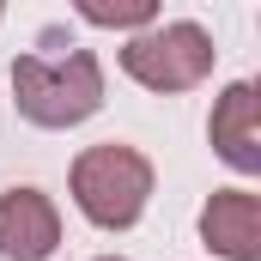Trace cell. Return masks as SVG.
<instances>
[{
  "label": "cell",
  "instance_id": "1",
  "mask_svg": "<svg viewBox=\"0 0 261 261\" xmlns=\"http://www.w3.org/2000/svg\"><path fill=\"white\" fill-rule=\"evenodd\" d=\"M12 103L31 128H79L103 110V67L91 49L18 55L12 61Z\"/></svg>",
  "mask_w": 261,
  "mask_h": 261
},
{
  "label": "cell",
  "instance_id": "2",
  "mask_svg": "<svg viewBox=\"0 0 261 261\" xmlns=\"http://www.w3.org/2000/svg\"><path fill=\"white\" fill-rule=\"evenodd\" d=\"M67 182H73V206L97 231H128V225H140V213L152 200V158L140 146L103 140V146H85L73 158Z\"/></svg>",
  "mask_w": 261,
  "mask_h": 261
},
{
  "label": "cell",
  "instance_id": "3",
  "mask_svg": "<svg viewBox=\"0 0 261 261\" xmlns=\"http://www.w3.org/2000/svg\"><path fill=\"white\" fill-rule=\"evenodd\" d=\"M213 61H219V49H213V37L195 18L152 24V31L122 43V73L134 85H146V91H195L213 73Z\"/></svg>",
  "mask_w": 261,
  "mask_h": 261
},
{
  "label": "cell",
  "instance_id": "4",
  "mask_svg": "<svg viewBox=\"0 0 261 261\" xmlns=\"http://www.w3.org/2000/svg\"><path fill=\"white\" fill-rule=\"evenodd\" d=\"M61 249V213L43 189H6L0 195V255L6 261H49Z\"/></svg>",
  "mask_w": 261,
  "mask_h": 261
},
{
  "label": "cell",
  "instance_id": "5",
  "mask_svg": "<svg viewBox=\"0 0 261 261\" xmlns=\"http://www.w3.org/2000/svg\"><path fill=\"white\" fill-rule=\"evenodd\" d=\"M200 243L225 261H261V195L255 189H213L200 206Z\"/></svg>",
  "mask_w": 261,
  "mask_h": 261
},
{
  "label": "cell",
  "instance_id": "6",
  "mask_svg": "<svg viewBox=\"0 0 261 261\" xmlns=\"http://www.w3.org/2000/svg\"><path fill=\"white\" fill-rule=\"evenodd\" d=\"M255 85L249 79H237V85H225L219 91V103H213V116H206V140H213V152L237 170V176H255L261 170V122H255Z\"/></svg>",
  "mask_w": 261,
  "mask_h": 261
},
{
  "label": "cell",
  "instance_id": "7",
  "mask_svg": "<svg viewBox=\"0 0 261 261\" xmlns=\"http://www.w3.org/2000/svg\"><path fill=\"white\" fill-rule=\"evenodd\" d=\"M73 12L85 24H97V31H134V37L158 24V6L152 0H79Z\"/></svg>",
  "mask_w": 261,
  "mask_h": 261
},
{
  "label": "cell",
  "instance_id": "8",
  "mask_svg": "<svg viewBox=\"0 0 261 261\" xmlns=\"http://www.w3.org/2000/svg\"><path fill=\"white\" fill-rule=\"evenodd\" d=\"M97 261H122V255H97Z\"/></svg>",
  "mask_w": 261,
  "mask_h": 261
}]
</instances>
